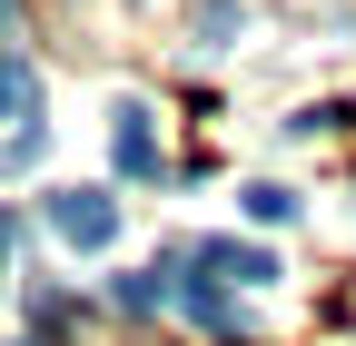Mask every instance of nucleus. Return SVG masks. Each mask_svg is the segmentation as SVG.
I'll list each match as a JSON object with an SVG mask.
<instances>
[{"mask_svg": "<svg viewBox=\"0 0 356 346\" xmlns=\"http://www.w3.org/2000/svg\"><path fill=\"white\" fill-rule=\"evenodd\" d=\"M50 228H60L70 247H109V238H119V198H109V188H50Z\"/></svg>", "mask_w": 356, "mask_h": 346, "instance_id": "nucleus-1", "label": "nucleus"}, {"mask_svg": "<svg viewBox=\"0 0 356 346\" xmlns=\"http://www.w3.org/2000/svg\"><path fill=\"white\" fill-rule=\"evenodd\" d=\"M109 158H119V179H159V129H149V109H139V99L109 119Z\"/></svg>", "mask_w": 356, "mask_h": 346, "instance_id": "nucleus-2", "label": "nucleus"}, {"mask_svg": "<svg viewBox=\"0 0 356 346\" xmlns=\"http://www.w3.org/2000/svg\"><path fill=\"white\" fill-rule=\"evenodd\" d=\"M0 119H10V139H30V129H40V69L10 50V40H0Z\"/></svg>", "mask_w": 356, "mask_h": 346, "instance_id": "nucleus-3", "label": "nucleus"}, {"mask_svg": "<svg viewBox=\"0 0 356 346\" xmlns=\"http://www.w3.org/2000/svg\"><path fill=\"white\" fill-rule=\"evenodd\" d=\"M198 267H208V277H228V287H267V277H277V257L248 247V238H198Z\"/></svg>", "mask_w": 356, "mask_h": 346, "instance_id": "nucleus-4", "label": "nucleus"}, {"mask_svg": "<svg viewBox=\"0 0 356 346\" xmlns=\"http://www.w3.org/2000/svg\"><path fill=\"white\" fill-rule=\"evenodd\" d=\"M178 307H188L198 327H238V307H228V297H218L208 277H178Z\"/></svg>", "mask_w": 356, "mask_h": 346, "instance_id": "nucleus-5", "label": "nucleus"}, {"mask_svg": "<svg viewBox=\"0 0 356 346\" xmlns=\"http://www.w3.org/2000/svg\"><path fill=\"white\" fill-rule=\"evenodd\" d=\"M248 218H267V228H287V218H297V198H287L277 179H257V188H248Z\"/></svg>", "mask_w": 356, "mask_h": 346, "instance_id": "nucleus-6", "label": "nucleus"}, {"mask_svg": "<svg viewBox=\"0 0 356 346\" xmlns=\"http://www.w3.org/2000/svg\"><path fill=\"white\" fill-rule=\"evenodd\" d=\"M159 297H168L159 277H119V307H129V317H149V307H159Z\"/></svg>", "mask_w": 356, "mask_h": 346, "instance_id": "nucleus-7", "label": "nucleus"}, {"mask_svg": "<svg viewBox=\"0 0 356 346\" xmlns=\"http://www.w3.org/2000/svg\"><path fill=\"white\" fill-rule=\"evenodd\" d=\"M10 238H20V228H10V208H0V277H10Z\"/></svg>", "mask_w": 356, "mask_h": 346, "instance_id": "nucleus-8", "label": "nucleus"}]
</instances>
